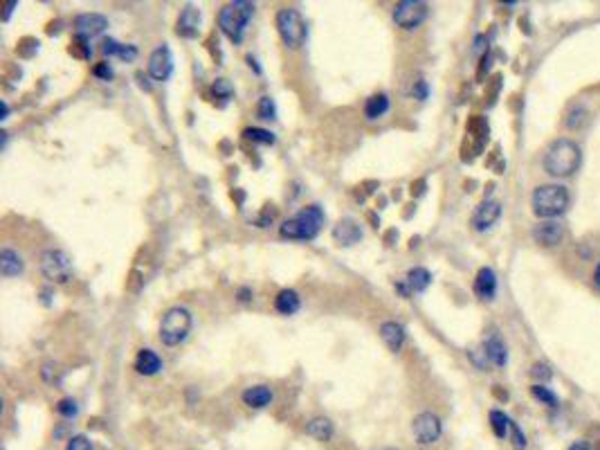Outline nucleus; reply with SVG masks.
<instances>
[{"mask_svg":"<svg viewBox=\"0 0 600 450\" xmlns=\"http://www.w3.org/2000/svg\"><path fill=\"white\" fill-rule=\"evenodd\" d=\"M490 426H493V432L499 439H504L506 435H508V430H510V419L506 417L504 412H499V410H493L490 412Z\"/></svg>","mask_w":600,"mask_h":450,"instance_id":"a878e982","label":"nucleus"},{"mask_svg":"<svg viewBox=\"0 0 600 450\" xmlns=\"http://www.w3.org/2000/svg\"><path fill=\"white\" fill-rule=\"evenodd\" d=\"M243 138L252 140V142H259V144H274V135L270 131H265V129H256V126H252V129H245Z\"/></svg>","mask_w":600,"mask_h":450,"instance_id":"bb28decb","label":"nucleus"},{"mask_svg":"<svg viewBox=\"0 0 600 450\" xmlns=\"http://www.w3.org/2000/svg\"><path fill=\"white\" fill-rule=\"evenodd\" d=\"M106 28H108V19L101 14H81L74 19V34L85 41H90L92 37H99Z\"/></svg>","mask_w":600,"mask_h":450,"instance_id":"9b49d317","label":"nucleus"},{"mask_svg":"<svg viewBox=\"0 0 600 450\" xmlns=\"http://www.w3.org/2000/svg\"><path fill=\"white\" fill-rule=\"evenodd\" d=\"M277 32L281 41L288 45V48H302L304 41H306V23L302 19V14L297 10H279L277 12Z\"/></svg>","mask_w":600,"mask_h":450,"instance_id":"423d86ee","label":"nucleus"},{"mask_svg":"<svg viewBox=\"0 0 600 450\" xmlns=\"http://www.w3.org/2000/svg\"><path fill=\"white\" fill-rule=\"evenodd\" d=\"M272 398H274V394L268 385H254V387H247L243 392V403L247 407H254V410H261V407L270 405Z\"/></svg>","mask_w":600,"mask_h":450,"instance_id":"a211bd4d","label":"nucleus"},{"mask_svg":"<svg viewBox=\"0 0 600 450\" xmlns=\"http://www.w3.org/2000/svg\"><path fill=\"white\" fill-rule=\"evenodd\" d=\"M90 45H88V41L85 39H81V37H76L74 39V43L70 45V54L72 57H79V59H90Z\"/></svg>","mask_w":600,"mask_h":450,"instance_id":"7c9ffc66","label":"nucleus"},{"mask_svg":"<svg viewBox=\"0 0 600 450\" xmlns=\"http://www.w3.org/2000/svg\"><path fill=\"white\" fill-rule=\"evenodd\" d=\"M119 48H122V43H117L115 39H106L104 43H101V52H104L106 57H117Z\"/></svg>","mask_w":600,"mask_h":450,"instance_id":"72a5a7b5","label":"nucleus"},{"mask_svg":"<svg viewBox=\"0 0 600 450\" xmlns=\"http://www.w3.org/2000/svg\"><path fill=\"white\" fill-rule=\"evenodd\" d=\"M562 236H564V230L558 221H542V223H537L535 230H533V239L539 245H546V248L558 245L562 241Z\"/></svg>","mask_w":600,"mask_h":450,"instance_id":"ddd939ff","label":"nucleus"},{"mask_svg":"<svg viewBox=\"0 0 600 450\" xmlns=\"http://www.w3.org/2000/svg\"><path fill=\"white\" fill-rule=\"evenodd\" d=\"M16 5H19V3H16V0H7V3H5V12H3V21H10L12 10H14Z\"/></svg>","mask_w":600,"mask_h":450,"instance_id":"ea45409f","label":"nucleus"},{"mask_svg":"<svg viewBox=\"0 0 600 450\" xmlns=\"http://www.w3.org/2000/svg\"><path fill=\"white\" fill-rule=\"evenodd\" d=\"M380 336L391 351H400L402 345H405L407 334H405V327L398 325V322H384V325L380 327Z\"/></svg>","mask_w":600,"mask_h":450,"instance_id":"f3484780","label":"nucleus"},{"mask_svg":"<svg viewBox=\"0 0 600 450\" xmlns=\"http://www.w3.org/2000/svg\"><path fill=\"white\" fill-rule=\"evenodd\" d=\"M580 147L569 138L555 140L551 149L546 151L544 158V169L555 178H567L578 172L580 167Z\"/></svg>","mask_w":600,"mask_h":450,"instance_id":"f03ea898","label":"nucleus"},{"mask_svg":"<svg viewBox=\"0 0 600 450\" xmlns=\"http://www.w3.org/2000/svg\"><path fill=\"white\" fill-rule=\"evenodd\" d=\"M68 450H92V448H90V441L85 437H72L70 444H68Z\"/></svg>","mask_w":600,"mask_h":450,"instance_id":"f704fd0d","label":"nucleus"},{"mask_svg":"<svg viewBox=\"0 0 600 450\" xmlns=\"http://www.w3.org/2000/svg\"><path fill=\"white\" fill-rule=\"evenodd\" d=\"M411 432H414L416 444L432 446V444H436V441H439L441 432H443L441 419L436 417V414H432V412L418 414V417L414 419V423H411Z\"/></svg>","mask_w":600,"mask_h":450,"instance_id":"1a4fd4ad","label":"nucleus"},{"mask_svg":"<svg viewBox=\"0 0 600 450\" xmlns=\"http://www.w3.org/2000/svg\"><path fill=\"white\" fill-rule=\"evenodd\" d=\"M95 74L97 77H101V79H113V70H110V65L108 63H99L97 68H95Z\"/></svg>","mask_w":600,"mask_h":450,"instance_id":"58836bf2","label":"nucleus"},{"mask_svg":"<svg viewBox=\"0 0 600 450\" xmlns=\"http://www.w3.org/2000/svg\"><path fill=\"white\" fill-rule=\"evenodd\" d=\"M256 113H259L261 120H274L277 117V106L270 97H261L259 106H256Z\"/></svg>","mask_w":600,"mask_h":450,"instance_id":"c85d7f7f","label":"nucleus"},{"mask_svg":"<svg viewBox=\"0 0 600 450\" xmlns=\"http://www.w3.org/2000/svg\"><path fill=\"white\" fill-rule=\"evenodd\" d=\"M41 273L54 284H65L72 277V259L63 250H45L41 254Z\"/></svg>","mask_w":600,"mask_h":450,"instance_id":"0eeeda50","label":"nucleus"},{"mask_svg":"<svg viewBox=\"0 0 600 450\" xmlns=\"http://www.w3.org/2000/svg\"><path fill=\"white\" fill-rule=\"evenodd\" d=\"M430 14V7L423 0H400V3L393 7V21H396L398 28L402 30H416L421 28L423 21Z\"/></svg>","mask_w":600,"mask_h":450,"instance_id":"6e6552de","label":"nucleus"},{"mask_svg":"<svg viewBox=\"0 0 600 450\" xmlns=\"http://www.w3.org/2000/svg\"><path fill=\"white\" fill-rule=\"evenodd\" d=\"M324 218L327 216H324L320 205H308L293 218L284 221L279 227V234L284 236V239H293V241H311L320 234Z\"/></svg>","mask_w":600,"mask_h":450,"instance_id":"f257e3e1","label":"nucleus"},{"mask_svg":"<svg viewBox=\"0 0 600 450\" xmlns=\"http://www.w3.org/2000/svg\"><path fill=\"white\" fill-rule=\"evenodd\" d=\"M56 412L65 419H74L76 414H79V405H76V401H72V398H63V401H59Z\"/></svg>","mask_w":600,"mask_h":450,"instance_id":"c756f323","label":"nucleus"},{"mask_svg":"<svg viewBox=\"0 0 600 450\" xmlns=\"http://www.w3.org/2000/svg\"><path fill=\"white\" fill-rule=\"evenodd\" d=\"M499 216H501V205H499V203H497V201H484L482 205L475 209V214H473L475 230H479V232L490 230L497 221H499Z\"/></svg>","mask_w":600,"mask_h":450,"instance_id":"f8f14e48","label":"nucleus"},{"mask_svg":"<svg viewBox=\"0 0 600 450\" xmlns=\"http://www.w3.org/2000/svg\"><path fill=\"white\" fill-rule=\"evenodd\" d=\"M254 14V3H245V0H234V3L225 5L218 14V28L232 43H241L247 23H250Z\"/></svg>","mask_w":600,"mask_h":450,"instance_id":"7ed1b4c3","label":"nucleus"},{"mask_svg":"<svg viewBox=\"0 0 600 450\" xmlns=\"http://www.w3.org/2000/svg\"><path fill=\"white\" fill-rule=\"evenodd\" d=\"M333 239L340 245H353L362 239V227L358 225V221L353 218H342L340 223L333 227Z\"/></svg>","mask_w":600,"mask_h":450,"instance_id":"2eb2a0df","label":"nucleus"},{"mask_svg":"<svg viewBox=\"0 0 600 450\" xmlns=\"http://www.w3.org/2000/svg\"><path fill=\"white\" fill-rule=\"evenodd\" d=\"M192 325H194V318L185 307L169 309L165 316H162V322H160V340H162V345L176 347L180 342H185L187 336H189V331H192Z\"/></svg>","mask_w":600,"mask_h":450,"instance_id":"20e7f679","label":"nucleus"},{"mask_svg":"<svg viewBox=\"0 0 600 450\" xmlns=\"http://www.w3.org/2000/svg\"><path fill=\"white\" fill-rule=\"evenodd\" d=\"M427 95H430V88H427V81L425 79H418L416 86H414V97L416 99H427Z\"/></svg>","mask_w":600,"mask_h":450,"instance_id":"e433bc0d","label":"nucleus"},{"mask_svg":"<svg viewBox=\"0 0 600 450\" xmlns=\"http://www.w3.org/2000/svg\"><path fill=\"white\" fill-rule=\"evenodd\" d=\"M569 450H591V448H589V446L585 444V441H578V444H573V446H571Z\"/></svg>","mask_w":600,"mask_h":450,"instance_id":"a19ab883","label":"nucleus"},{"mask_svg":"<svg viewBox=\"0 0 600 450\" xmlns=\"http://www.w3.org/2000/svg\"><path fill=\"white\" fill-rule=\"evenodd\" d=\"M119 59H124V61H133V59L137 57V48L135 45H122L117 52Z\"/></svg>","mask_w":600,"mask_h":450,"instance_id":"c9c22d12","label":"nucleus"},{"mask_svg":"<svg viewBox=\"0 0 600 450\" xmlns=\"http://www.w3.org/2000/svg\"><path fill=\"white\" fill-rule=\"evenodd\" d=\"M306 435H311L317 441H329L333 437V423L329 419H324V417H317L313 421H308Z\"/></svg>","mask_w":600,"mask_h":450,"instance_id":"b1692460","label":"nucleus"},{"mask_svg":"<svg viewBox=\"0 0 600 450\" xmlns=\"http://www.w3.org/2000/svg\"><path fill=\"white\" fill-rule=\"evenodd\" d=\"M247 295H250V293H247V291H241V300H243V302H245V300H250V297H247Z\"/></svg>","mask_w":600,"mask_h":450,"instance_id":"c03bdc74","label":"nucleus"},{"mask_svg":"<svg viewBox=\"0 0 600 450\" xmlns=\"http://www.w3.org/2000/svg\"><path fill=\"white\" fill-rule=\"evenodd\" d=\"M380 450H398V448H380Z\"/></svg>","mask_w":600,"mask_h":450,"instance_id":"a18cd8bd","label":"nucleus"},{"mask_svg":"<svg viewBox=\"0 0 600 450\" xmlns=\"http://www.w3.org/2000/svg\"><path fill=\"white\" fill-rule=\"evenodd\" d=\"M387 110H389V97L384 95V92H380V95H371L364 104V115L369 117V120H378V117H382Z\"/></svg>","mask_w":600,"mask_h":450,"instance_id":"5701e85b","label":"nucleus"},{"mask_svg":"<svg viewBox=\"0 0 600 450\" xmlns=\"http://www.w3.org/2000/svg\"><path fill=\"white\" fill-rule=\"evenodd\" d=\"M475 293L482 300H493L497 293V275L493 268H482L475 279Z\"/></svg>","mask_w":600,"mask_h":450,"instance_id":"dca6fc26","label":"nucleus"},{"mask_svg":"<svg viewBox=\"0 0 600 450\" xmlns=\"http://www.w3.org/2000/svg\"><path fill=\"white\" fill-rule=\"evenodd\" d=\"M533 396L537 398L539 403H544L548 407H555L558 405V396H555L551 389L544 387V385H533Z\"/></svg>","mask_w":600,"mask_h":450,"instance_id":"cd10ccee","label":"nucleus"},{"mask_svg":"<svg viewBox=\"0 0 600 450\" xmlns=\"http://www.w3.org/2000/svg\"><path fill=\"white\" fill-rule=\"evenodd\" d=\"M510 432H513V446H515V450H524L526 448V437H524V432L519 430V426L515 421H510Z\"/></svg>","mask_w":600,"mask_h":450,"instance_id":"2f4dec72","label":"nucleus"},{"mask_svg":"<svg viewBox=\"0 0 600 450\" xmlns=\"http://www.w3.org/2000/svg\"><path fill=\"white\" fill-rule=\"evenodd\" d=\"M171 72H174V54H171V50H169L167 43H162L151 52L149 74L156 81H167L171 77Z\"/></svg>","mask_w":600,"mask_h":450,"instance_id":"9d476101","label":"nucleus"},{"mask_svg":"<svg viewBox=\"0 0 600 450\" xmlns=\"http://www.w3.org/2000/svg\"><path fill=\"white\" fill-rule=\"evenodd\" d=\"M135 369L137 374H142V376H153V374H158L162 369L160 356L153 349H142L135 358Z\"/></svg>","mask_w":600,"mask_h":450,"instance_id":"aec40b11","label":"nucleus"},{"mask_svg":"<svg viewBox=\"0 0 600 450\" xmlns=\"http://www.w3.org/2000/svg\"><path fill=\"white\" fill-rule=\"evenodd\" d=\"M594 279H596V286L600 288V264H598V268H596V273H594Z\"/></svg>","mask_w":600,"mask_h":450,"instance_id":"79ce46f5","label":"nucleus"},{"mask_svg":"<svg viewBox=\"0 0 600 450\" xmlns=\"http://www.w3.org/2000/svg\"><path fill=\"white\" fill-rule=\"evenodd\" d=\"M214 92H216V95L223 97V99H229L234 95V90L227 83V79H216V81H214Z\"/></svg>","mask_w":600,"mask_h":450,"instance_id":"473e14b6","label":"nucleus"},{"mask_svg":"<svg viewBox=\"0 0 600 450\" xmlns=\"http://www.w3.org/2000/svg\"><path fill=\"white\" fill-rule=\"evenodd\" d=\"M25 270V261L19 252H14L10 248H5L3 252H0V273H3V277H19L21 273Z\"/></svg>","mask_w":600,"mask_h":450,"instance_id":"6ab92c4d","label":"nucleus"},{"mask_svg":"<svg viewBox=\"0 0 600 450\" xmlns=\"http://www.w3.org/2000/svg\"><path fill=\"white\" fill-rule=\"evenodd\" d=\"M484 354H486V358L490 360L493 365H497V367H504L506 358H508V354H506V345L501 342L499 336H490V338H488V340L484 342Z\"/></svg>","mask_w":600,"mask_h":450,"instance_id":"412c9836","label":"nucleus"},{"mask_svg":"<svg viewBox=\"0 0 600 450\" xmlns=\"http://www.w3.org/2000/svg\"><path fill=\"white\" fill-rule=\"evenodd\" d=\"M530 374H533L535 378H544V380L551 378V369H548V365H535Z\"/></svg>","mask_w":600,"mask_h":450,"instance_id":"4c0bfd02","label":"nucleus"},{"mask_svg":"<svg viewBox=\"0 0 600 450\" xmlns=\"http://www.w3.org/2000/svg\"><path fill=\"white\" fill-rule=\"evenodd\" d=\"M569 207V192L562 185H542L533 194V212L542 218L560 216Z\"/></svg>","mask_w":600,"mask_h":450,"instance_id":"39448f33","label":"nucleus"},{"mask_svg":"<svg viewBox=\"0 0 600 450\" xmlns=\"http://www.w3.org/2000/svg\"><path fill=\"white\" fill-rule=\"evenodd\" d=\"M7 115H10V108H7V104H3V120H7Z\"/></svg>","mask_w":600,"mask_h":450,"instance_id":"37998d69","label":"nucleus"},{"mask_svg":"<svg viewBox=\"0 0 600 450\" xmlns=\"http://www.w3.org/2000/svg\"><path fill=\"white\" fill-rule=\"evenodd\" d=\"M299 304H302V300H299L297 291L286 288V291H281L277 295V300H274V309H277L281 316H293V313L299 311Z\"/></svg>","mask_w":600,"mask_h":450,"instance_id":"4be33fe9","label":"nucleus"},{"mask_svg":"<svg viewBox=\"0 0 600 450\" xmlns=\"http://www.w3.org/2000/svg\"><path fill=\"white\" fill-rule=\"evenodd\" d=\"M200 12L196 10L194 5H187L185 10H183V14H180V19H178V28H176V32L180 34V37H185V39H196L198 37V32H200Z\"/></svg>","mask_w":600,"mask_h":450,"instance_id":"4468645a","label":"nucleus"},{"mask_svg":"<svg viewBox=\"0 0 600 450\" xmlns=\"http://www.w3.org/2000/svg\"><path fill=\"white\" fill-rule=\"evenodd\" d=\"M405 282H407V286H409V291H411V293H423L425 288L430 286L432 275L427 273L425 268H411L409 273H407V277H405Z\"/></svg>","mask_w":600,"mask_h":450,"instance_id":"393cba45","label":"nucleus"}]
</instances>
